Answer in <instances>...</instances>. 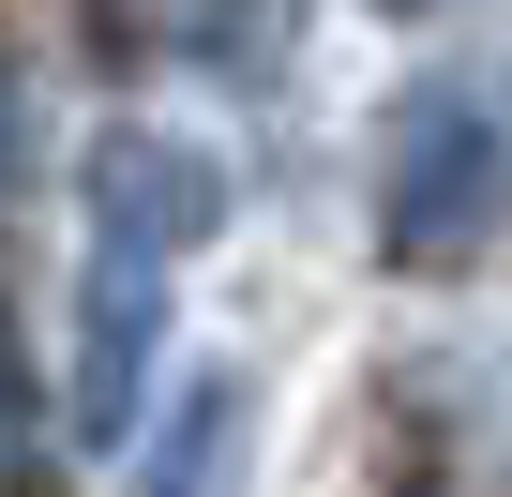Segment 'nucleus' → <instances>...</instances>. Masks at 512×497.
<instances>
[{
    "label": "nucleus",
    "mask_w": 512,
    "mask_h": 497,
    "mask_svg": "<svg viewBox=\"0 0 512 497\" xmlns=\"http://www.w3.org/2000/svg\"><path fill=\"white\" fill-rule=\"evenodd\" d=\"M211 211H226V181H211V151H196V136H151V121L91 136L76 437H121V422H136V392H151V347H166V287H181V257L211 241Z\"/></svg>",
    "instance_id": "obj_1"
},
{
    "label": "nucleus",
    "mask_w": 512,
    "mask_h": 497,
    "mask_svg": "<svg viewBox=\"0 0 512 497\" xmlns=\"http://www.w3.org/2000/svg\"><path fill=\"white\" fill-rule=\"evenodd\" d=\"M497 211H512V136H497V106L407 91V121H392V151H377V226H392V257H467Z\"/></svg>",
    "instance_id": "obj_2"
},
{
    "label": "nucleus",
    "mask_w": 512,
    "mask_h": 497,
    "mask_svg": "<svg viewBox=\"0 0 512 497\" xmlns=\"http://www.w3.org/2000/svg\"><path fill=\"white\" fill-rule=\"evenodd\" d=\"M226 437H241V377H196L181 392V437L151 452V497H226Z\"/></svg>",
    "instance_id": "obj_3"
},
{
    "label": "nucleus",
    "mask_w": 512,
    "mask_h": 497,
    "mask_svg": "<svg viewBox=\"0 0 512 497\" xmlns=\"http://www.w3.org/2000/svg\"><path fill=\"white\" fill-rule=\"evenodd\" d=\"M31 482V392H16V332H0V497Z\"/></svg>",
    "instance_id": "obj_4"
},
{
    "label": "nucleus",
    "mask_w": 512,
    "mask_h": 497,
    "mask_svg": "<svg viewBox=\"0 0 512 497\" xmlns=\"http://www.w3.org/2000/svg\"><path fill=\"white\" fill-rule=\"evenodd\" d=\"M0 166H16V91H0Z\"/></svg>",
    "instance_id": "obj_5"
},
{
    "label": "nucleus",
    "mask_w": 512,
    "mask_h": 497,
    "mask_svg": "<svg viewBox=\"0 0 512 497\" xmlns=\"http://www.w3.org/2000/svg\"><path fill=\"white\" fill-rule=\"evenodd\" d=\"M392 16H452V0H392Z\"/></svg>",
    "instance_id": "obj_6"
}]
</instances>
